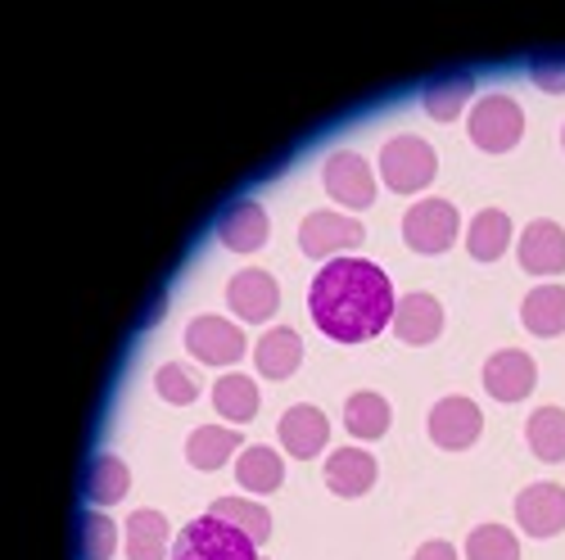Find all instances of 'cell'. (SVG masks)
<instances>
[{
    "instance_id": "cell-1",
    "label": "cell",
    "mask_w": 565,
    "mask_h": 560,
    "mask_svg": "<svg viewBox=\"0 0 565 560\" xmlns=\"http://www.w3.org/2000/svg\"><path fill=\"white\" fill-rule=\"evenodd\" d=\"M394 286L390 276L366 262V258H335L326 262L308 290V312L321 335L340 344H362L375 340L394 321Z\"/></svg>"
},
{
    "instance_id": "cell-2",
    "label": "cell",
    "mask_w": 565,
    "mask_h": 560,
    "mask_svg": "<svg viewBox=\"0 0 565 560\" xmlns=\"http://www.w3.org/2000/svg\"><path fill=\"white\" fill-rule=\"evenodd\" d=\"M172 560H258V542L217 516H200L172 542Z\"/></svg>"
},
{
    "instance_id": "cell-3",
    "label": "cell",
    "mask_w": 565,
    "mask_h": 560,
    "mask_svg": "<svg viewBox=\"0 0 565 560\" xmlns=\"http://www.w3.org/2000/svg\"><path fill=\"white\" fill-rule=\"evenodd\" d=\"M435 172H439V159L420 136H394L390 146L381 150V181L390 185L394 195L426 191V185L435 181Z\"/></svg>"
},
{
    "instance_id": "cell-4",
    "label": "cell",
    "mask_w": 565,
    "mask_h": 560,
    "mask_svg": "<svg viewBox=\"0 0 565 560\" xmlns=\"http://www.w3.org/2000/svg\"><path fill=\"white\" fill-rule=\"evenodd\" d=\"M525 136V109L511 96H484L476 109H470V140L484 154H507L521 146Z\"/></svg>"
},
{
    "instance_id": "cell-5",
    "label": "cell",
    "mask_w": 565,
    "mask_h": 560,
    "mask_svg": "<svg viewBox=\"0 0 565 560\" xmlns=\"http://www.w3.org/2000/svg\"><path fill=\"white\" fill-rule=\"evenodd\" d=\"M403 240L416 254H444L457 240V208L448 200H420L403 217Z\"/></svg>"
},
{
    "instance_id": "cell-6",
    "label": "cell",
    "mask_w": 565,
    "mask_h": 560,
    "mask_svg": "<svg viewBox=\"0 0 565 560\" xmlns=\"http://www.w3.org/2000/svg\"><path fill=\"white\" fill-rule=\"evenodd\" d=\"M366 240V230L358 217H344V213H308L303 226H299V249L308 258H331V254H344V249H358Z\"/></svg>"
},
{
    "instance_id": "cell-7",
    "label": "cell",
    "mask_w": 565,
    "mask_h": 560,
    "mask_svg": "<svg viewBox=\"0 0 565 560\" xmlns=\"http://www.w3.org/2000/svg\"><path fill=\"white\" fill-rule=\"evenodd\" d=\"M185 348L204 366H231L245 357V331L222 316H195L191 331H185Z\"/></svg>"
},
{
    "instance_id": "cell-8",
    "label": "cell",
    "mask_w": 565,
    "mask_h": 560,
    "mask_svg": "<svg viewBox=\"0 0 565 560\" xmlns=\"http://www.w3.org/2000/svg\"><path fill=\"white\" fill-rule=\"evenodd\" d=\"M321 185L331 191L335 204L344 208H366L375 200V176H371V163L353 150H340L326 159V172H321Z\"/></svg>"
},
{
    "instance_id": "cell-9",
    "label": "cell",
    "mask_w": 565,
    "mask_h": 560,
    "mask_svg": "<svg viewBox=\"0 0 565 560\" xmlns=\"http://www.w3.org/2000/svg\"><path fill=\"white\" fill-rule=\"evenodd\" d=\"M534 380H539V366L530 353L521 348H502L484 362V389L498 398V402H521L534 394Z\"/></svg>"
},
{
    "instance_id": "cell-10",
    "label": "cell",
    "mask_w": 565,
    "mask_h": 560,
    "mask_svg": "<svg viewBox=\"0 0 565 560\" xmlns=\"http://www.w3.org/2000/svg\"><path fill=\"white\" fill-rule=\"evenodd\" d=\"M480 430H484V416H480V407L470 402V398H444V402H435V411H430V439L439 443V448H448V452H461V448H470L480 439Z\"/></svg>"
},
{
    "instance_id": "cell-11",
    "label": "cell",
    "mask_w": 565,
    "mask_h": 560,
    "mask_svg": "<svg viewBox=\"0 0 565 560\" xmlns=\"http://www.w3.org/2000/svg\"><path fill=\"white\" fill-rule=\"evenodd\" d=\"M226 303H231V312L241 316V321H254V325H258V321H271V316H276L280 290H276V280H271L267 271L249 267V271H235V276H231Z\"/></svg>"
},
{
    "instance_id": "cell-12",
    "label": "cell",
    "mask_w": 565,
    "mask_h": 560,
    "mask_svg": "<svg viewBox=\"0 0 565 560\" xmlns=\"http://www.w3.org/2000/svg\"><path fill=\"white\" fill-rule=\"evenodd\" d=\"M515 520L530 538H552L565 529V488L556 484H530L515 497Z\"/></svg>"
},
{
    "instance_id": "cell-13",
    "label": "cell",
    "mask_w": 565,
    "mask_h": 560,
    "mask_svg": "<svg viewBox=\"0 0 565 560\" xmlns=\"http://www.w3.org/2000/svg\"><path fill=\"white\" fill-rule=\"evenodd\" d=\"M390 331H394L403 344H416V348H420V344H435V340L444 335V308H439V299H430V294H407V299H398Z\"/></svg>"
},
{
    "instance_id": "cell-14",
    "label": "cell",
    "mask_w": 565,
    "mask_h": 560,
    "mask_svg": "<svg viewBox=\"0 0 565 560\" xmlns=\"http://www.w3.org/2000/svg\"><path fill=\"white\" fill-rule=\"evenodd\" d=\"M271 236V222H267V208L254 204V200H241V204H231L226 217L217 222V240L235 254H254L263 249Z\"/></svg>"
},
{
    "instance_id": "cell-15",
    "label": "cell",
    "mask_w": 565,
    "mask_h": 560,
    "mask_svg": "<svg viewBox=\"0 0 565 560\" xmlns=\"http://www.w3.org/2000/svg\"><path fill=\"white\" fill-rule=\"evenodd\" d=\"M375 475H381V465L362 448H335L326 456V488L340 497H362L375 484Z\"/></svg>"
},
{
    "instance_id": "cell-16",
    "label": "cell",
    "mask_w": 565,
    "mask_h": 560,
    "mask_svg": "<svg viewBox=\"0 0 565 560\" xmlns=\"http://www.w3.org/2000/svg\"><path fill=\"white\" fill-rule=\"evenodd\" d=\"M521 267L530 276H561L565 271V230L556 222H530L521 236Z\"/></svg>"
},
{
    "instance_id": "cell-17",
    "label": "cell",
    "mask_w": 565,
    "mask_h": 560,
    "mask_svg": "<svg viewBox=\"0 0 565 560\" xmlns=\"http://www.w3.org/2000/svg\"><path fill=\"white\" fill-rule=\"evenodd\" d=\"M280 448H286L290 456L308 461L326 448V439H331V420H326L317 407H290L286 416H280Z\"/></svg>"
},
{
    "instance_id": "cell-18",
    "label": "cell",
    "mask_w": 565,
    "mask_h": 560,
    "mask_svg": "<svg viewBox=\"0 0 565 560\" xmlns=\"http://www.w3.org/2000/svg\"><path fill=\"white\" fill-rule=\"evenodd\" d=\"M254 362L267 380H290L299 362H303V340L290 331V325H276V331H267L254 348Z\"/></svg>"
},
{
    "instance_id": "cell-19",
    "label": "cell",
    "mask_w": 565,
    "mask_h": 560,
    "mask_svg": "<svg viewBox=\"0 0 565 560\" xmlns=\"http://www.w3.org/2000/svg\"><path fill=\"white\" fill-rule=\"evenodd\" d=\"M521 321L525 331L539 335V340H556L565 331V290L561 286H539L525 294L521 303Z\"/></svg>"
},
{
    "instance_id": "cell-20",
    "label": "cell",
    "mask_w": 565,
    "mask_h": 560,
    "mask_svg": "<svg viewBox=\"0 0 565 560\" xmlns=\"http://www.w3.org/2000/svg\"><path fill=\"white\" fill-rule=\"evenodd\" d=\"M168 520L159 510H131L127 520V560H163L168 556Z\"/></svg>"
},
{
    "instance_id": "cell-21",
    "label": "cell",
    "mask_w": 565,
    "mask_h": 560,
    "mask_svg": "<svg viewBox=\"0 0 565 560\" xmlns=\"http://www.w3.org/2000/svg\"><path fill=\"white\" fill-rule=\"evenodd\" d=\"M511 245V217L502 208H484L476 222H470V236H466V249L476 262H498Z\"/></svg>"
},
{
    "instance_id": "cell-22",
    "label": "cell",
    "mask_w": 565,
    "mask_h": 560,
    "mask_svg": "<svg viewBox=\"0 0 565 560\" xmlns=\"http://www.w3.org/2000/svg\"><path fill=\"white\" fill-rule=\"evenodd\" d=\"M390 420H394L390 402L381 394H371V389H362V394H353L344 402V430L353 439H381V434H390Z\"/></svg>"
},
{
    "instance_id": "cell-23",
    "label": "cell",
    "mask_w": 565,
    "mask_h": 560,
    "mask_svg": "<svg viewBox=\"0 0 565 560\" xmlns=\"http://www.w3.org/2000/svg\"><path fill=\"white\" fill-rule=\"evenodd\" d=\"M241 452V434L235 430H222V426H200L185 443V461L195 465V471H222L226 456Z\"/></svg>"
},
{
    "instance_id": "cell-24",
    "label": "cell",
    "mask_w": 565,
    "mask_h": 560,
    "mask_svg": "<svg viewBox=\"0 0 565 560\" xmlns=\"http://www.w3.org/2000/svg\"><path fill=\"white\" fill-rule=\"evenodd\" d=\"M235 480H241V488L249 493H276L280 480H286V461H280L271 448H245L241 461H235Z\"/></svg>"
},
{
    "instance_id": "cell-25",
    "label": "cell",
    "mask_w": 565,
    "mask_h": 560,
    "mask_svg": "<svg viewBox=\"0 0 565 560\" xmlns=\"http://www.w3.org/2000/svg\"><path fill=\"white\" fill-rule=\"evenodd\" d=\"M213 407L231 420V426H245V420H254L258 416V385L249 380V376H222L217 385H213Z\"/></svg>"
},
{
    "instance_id": "cell-26",
    "label": "cell",
    "mask_w": 565,
    "mask_h": 560,
    "mask_svg": "<svg viewBox=\"0 0 565 560\" xmlns=\"http://www.w3.org/2000/svg\"><path fill=\"white\" fill-rule=\"evenodd\" d=\"M209 516L226 520L231 529H241V534L254 538V542H267V538H271V516H267V506H258V502H245V497H217V502L209 506Z\"/></svg>"
},
{
    "instance_id": "cell-27",
    "label": "cell",
    "mask_w": 565,
    "mask_h": 560,
    "mask_svg": "<svg viewBox=\"0 0 565 560\" xmlns=\"http://www.w3.org/2000/svg\"><path fill=\"white\" fill-rule=\"evenodd\" d=\"M127 488H131V471L118 461V456H96L90 461V475H86V497L96 502V506H114V502H122L127 497Z\"/></svg>"
},
{
    "instance_id": "cell-28",
    "label": "cell",
    "mask_w": 565,
    "mask_h": 560,
    "mask_svg": "<svg viewBox=\"0 0 565 560\" xmlns=\"http://www.w3.org/2000/svg\"><path fill=\"white\" fill-rule=\"evenodd\" d=\"M525 434L539 461H565V411L561 407H539L530 416Z\"/></svg>"
},
{
    "instance_id": "cell-29",
    "label": "cell",
    "mask_w": 565,
    "mask_h": 560,
    "mask_svg": "<svg viewBox=\"0 0 565 560\" xmlns=\"http://www.w3.org/2000/svg\"><path fill=\"white\" fill-rule=\"evenodd\" d=\"M476 96V77H444V82H435V86H426V96H420V105H426V114L435 118V122H452L461 109H466V100Z\"/></svg>"
},
{
    "instance_id": "cell-30",
    "label": "cell",
    "mask_w": 565,
    "mask_h": 560,
    "mask_svg": "<svg viewBox=\"0 0 565 560\" xmlns=\"http://www.w3.org/2000/svg\"><path fill=\"white\" fill-rule=\"evenodd\" d=\"M466 560H521V542L502 525H480L466 538Z\"/></svg>"
},
{
    "instance_id": "cell-31",
    "label": "cell",
    "mask_w": 565,
    "mask_h": 560,
    "mask_svg": "<svg viewBox=\"0 0 565 560\" xmlns=\"http://www.w3.org/2000/svg\"><path fill=\"white\" fill-rule=\"evenodd\" d=\"M118 551V529L105 510H86L82 516V560H109Z\"/></svg>"
},
{
    "instance_id": "cell-32",
    "label": "cell",
    "mask_w": 565,
    "mask_h": 560,
    "mask_svg": "<svg viewBox=\"0 0 565 560\" xmlns=\"http://www.w3.org/2000/svg\"><path fill=\"white\" fill-rule=\"evenodd\" d=\"M154 389H159V398H168L172 407H191V402L200 398V380H195V376H191V370H185V366H177V362L159 366Z\"/></svg>"
},
{
    "instance_id": "cell-33",
    "label": "cell",
    "mask_w": 565,
    "mask_h": 560,
    "mask_svg": "<svg viewBox=\"0 0 565 560\" xmlns=\"http://www.w3.org/2000/svg\"><path fill=\"white\" fill-rule=\"evenodd\" d=\"M530 77L539 90H547V96H565V60H534Z\"/></svg>"
},
{
    "instance_id": "cell-34",
    "label": "cell",
    "mask_w": 565,
    "mask_h": 560,
    "mask_svg": "<svg viewBox=\"0 0 565 560\" xmlns=\"http://www.w3.org/2000/svg\"><path fill=\"white\" fill-rule=\"evenodd\" d=\"M412 560H457V551L448 542H426V547H416Z\"/></svg>"
},
{
    "instance_id": "cell-35",
    "label": "cell",
    "mask_w": 565,
    "mask_h": 560,
    "mask_svg": "<svg viewBox=\"0 0 565 560\" xmlns=\"http://www.w3.org/2000/svg\"><path fill=\"white\" fill-rule=\"evenodd\" d=\"M561 146H565V131H561Z\"/></svg>"
}]
</instances>
